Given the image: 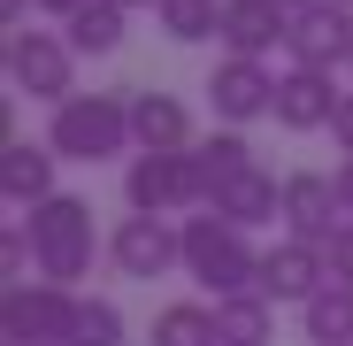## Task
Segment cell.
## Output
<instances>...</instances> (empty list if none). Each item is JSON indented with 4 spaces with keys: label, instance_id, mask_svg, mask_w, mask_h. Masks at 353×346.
<instances>
[{
    "label": "cell",
    "instance_id": "484cf974",
    "mask_svg": "<svg viewBox=\"0 0 353 346\" xmlns=\"http://www.w3.org/2000/svg\"><path fill=\"white\" fill-rule=\"evenodd\" d=\"M330 131H338V162H353V93H345V108H338Z\"/></svg>",
    "mask_w": 353,
    "mask_h": 346
},
{
    "label": "cell",
    "instance_id": "3957f363",
    "mask_svg": "<svg viewBox=\"0 0 353 346\" xmlns=\"http://www.w3.org/2000/svg\"><path fill=\"white\" fill-rule=\"evenodd\" d=\"M46 146L62 154V162H115V154H131V93H77L46 115Z\"/></svg>",
    "mask_w": 353,
    "mask_h": 346
},
{
    "label": "cell",
    "instance_id": "83f0119b",
    "mask_svg": "<svg viewBox=\"0 0 353 346\" xmlns=\"http://www.w3.org/2000/svg\"><path fill=\"white\" fill-rule=\"evenodd\" d=\"M338 200H345V223H353V162H338Z\"/></svg>",
    "mask_w": 353,
    "mask_h": 346
},
{
    "label": "cell",
    "instance_id": "ba28073f",
    "mask_svg": "<svg viewBox=\"0 0 353 346\" xmlns=\"http://www.w3.org/2000/svg\"><path fill=\"white\" fill-rule=\"evenodd\" d=\"M200 93H208V108H215L223 131H246L254 115H276V70H269V62H239V54H223Z\"/></svg>",
    "mask_w": 353,
    "mask_h": 346
},
{
    "label": "cell",
    "instance_id": "9c48e42d",
    "mask_svg": "<svg viewBox=\"0 0 353 346\" xmlns=\"http://www.w3.org/2000/svg\"><path fill=\"white\" fill-rule=\"evenodd\" d=\"M323 285H330V247H307V239L261 247V300L269 308H307Z\"/></svg>",
    "mask_w": 353,
    "mask_h": 346
},
{
    "label": "cell",
    "instance_id": "7c38bea8",
    "mask_svg": "<svg viewBox=\"0 0 353 346\" xmlns=\"http://www.w3.org/2000/svg\"><path fill=\"white\" fill-rule=\"evenodd\" d=\"M292 39V8L284 0H223V54H239V62H269V54Z\"/></svg>",
    "mask_w": 353,
    "mask_h": 346
},
{
    "label": "cell",
    "instance_id": "ac0fdd59",
    "mask_svg": "<svg viewBox=\"0 0 353 346\" xmlns=\"http://www.w3.org/2000/svg\"><path fill=\"white\" fill-rule=\"evenodd\" d=\"M300 331L315 338V346H353V285H323V293L300 308Z\"/></svg>",
    "mask_w": 353,
    "mask_h": 346
},
{
    "label": "cell",
    "instance_id": "8fae6325",
    "mask_svg": "<svg viewBox=\"0 0 353 346\" xmlns=\"http://www.w3.org/2000/svg\"><path fill=\"white\" fill-rule=\"evenodd\" d=\"M284 54H292V70H330V77H338V62H353V8H338V0L300 8Z\"/></svg>",
    "mask_w": 353,
    "mask_h": 346
},
{
    "label": "cell",
    "instance_id": "603a6c76",
    "mask_svg": "<svg viewBox=\"0 0 353 346\" xmlns=\"http://www.w3.org/2000/svg\"><path fill=\"white\" fill-rule=\"evenodd\" d=\"M70 346H123V308L100 300V293H85V300H77V338H70Z\"/></svg>",
    "mask_w": 353,
    "mask_h": 346
},
{
    "label": "cell",
    "instance_id": "7402d4cb",
    "mask_svg": "<svg viewBox=\"0 0 353 346\" xmlns=\"http://www.w3.org/2000/svg\"><path fill=\"white\" fill-rule=\"evenodd\" d=\"M161 31L176 39V46H208V39H223V0H161Z\"/></svg>",
    "mask_w": 353,
    "mask_h": 346
},
{
    "label": "cell",
    "instance_id": "2e32d148",
    "mask_svg": "<svg viewBox=\"0 0 353 346\" xmlns=\"http://www.w3.org/2000/svg\"><path fill=\"white\" fill-rule=\"evenodd\" d=\"M208 208H215L223 223H239V231H261V223H276V215H284V177H269V169L254 162L246 177H230Z\"/></svg>",
    "mask_w": 353,
    "mask_h": 346
},
{
    "label": "cell",
    "instance_id": "e0dca14e",
    "mask_svg": "<svg viewBox=\"0 0 353 346\" xmlns=\"http://www.w3.org/2000/svg\"><path fill=\"white\" fill-rule=\"evenodd\" d=\"M146 346H223V338H215V308H208V300H169V308H154Z\"/></svg>",
    "mask_w": 353,
    "mask_h": 346
},
{
    "label": "cell",
    "instance_id": "f1b7e54d",
    "mask_svg": "<svg viewBox=\"0 0 353 346\" xmlns=\"http://www.w3.org/2000/svg\"><path fill=\"white\" fill-rule=\"evenodd\" d=\"M39 8H46V16H62V23H70L77 8H92V0H39Z\"/></svg>",
    "mask_w": 353,
    "mask_h": 346
},
{
    "label": "cell",
    "instance_id": "6da1fadb",
    "mask_svg": "<svg viewBox=\"0 0 353 346\" xmlns=\"http://www.w3.org/2000/svg\"><path fill=\"white\" fill-rule=\"evenodd\" d=\"M23 223H31V247H39V277L62 285V293H77V285L92 277V262L108 254V239H100V223H92V200H85V193H54V200L31 208Z\"/></svg>",
    "mask_w": 353,
    "mask_h": 346
},
{
    "label": "cell",
    "instance_id": "4316f807",
    "mask_svg": "<svg viewBox=\"0 0 353 346\" xmlns=\"http://www.w3.org/2000/svg\"><path fill=\"white\" fill-rule=\"evenodd\" d=\"M23 8H39V0H0V23H8V31H23Z\"/></svg>",
    "mask_w": 353,
    "mask_h": 346
},
{
    "label": "cell",
    "instance_id": "277c9868",
    "mask_svg": "<svg viewBox=\"0 0 353 346\" xmlns=\"http://www.w3.org/2000/svg\"><path fill=\"white\" fill-rule=\"evenodd\" d=\"M0 70H8V93H31L46 108L77 100V46L62 31H8V46H0Z\"/></svg>",
    "mask_w": 353,
    "mask_h": 346
},
{
    "label": "cell",
    "instance_id": "d4e9b609",
    "mask_svg": "<svg viewBox=\"0 0 353 346\" xmlns=\"http://www.w3.org/2000/svg\"><path fill=\"white\" fill-rule=\"evenodd\" d=\"M330 277H338V285H353V223L330 239Z\"/></svg>",
    "mask_w": 353,
    "mask_h": 346
},
{
    "label": "cell",
    "instance_id": "ffe728a7",
    "mask_svg": "<svg viewBox=\"0 0 353 346\" xmlns=\"http://www.w3.org/2000/svg\"><path fill=\"white\" fill-rule=\"evenodd\" d=\"M276 331V308L261 293H239V300H215V338L223 346H269Z\"/></svg>",
    "mask_w": 353,
    "mask_h": 346
},
{
    "label": "cell",
    "instance_id": "cb8c5ba5",
    "mask_svg": "<svg viewBox=\"0 0 353 346\" xmlns=\"http://www.w3.org/2000/svg\"><path fill=\"white\" fill-rule=\"evenodd\" d=\"M0 269H8V285H31V269H39V247H31L23 215H8V231H0Z\"/></svg>",
    "mask_w": 353,
    "mask_h": 346
},
{
    "label": "cell",
    "instance_id": "5b68a950",
    "mask_svg": "<svg viewBox=\"0 0 353 346\" xmlns=\"http://www.w3.org/2000/svg\"><path fill=\"white\" fill-rule=\"evenodd\" d=\"M77 300L85 293H62V285H0V346H70L77 338Z\"/></svg>",
    "mask_w": 353,
    "mask_h": 346
},
{
    "label": "cell",
    "instance_id": "7a4b0ae2",
    "mask_svg": "<svg viewBox=\"0 0 353 346\" xmlns=\"http://www.w3.org/2000/svg\"><path fill=\"white\" fill-rule=\"evenodd\" d=\"M176 231H185V277L200 285V293H215V300L261 293V247H254V231L223 223L215 208L208 215H185Z\"/></svg>",
    "mask_w": 353,
    "mask_h": 346
},
{
    "label": "cell",
    "instance_id": "9a60e30c",
    "mask_svg": "<svg viewBox=\"0 0 353 346\" xmlns=\"http://www.w3.org/2000/svg\"><path fill=\"white\" fill-rule=\"evenodd\" d=\"M54 162H62V154H54L46 139L31 146V139H8V146H0V200H8V208H46L54 193H62V185H54Z\"/></svg>",
    "mask_w": 353,
    "mask_h": 346
},
{
    "label": "cell",
    "instance_id": "4fadbf2b",
    "mask_svg": "<svg viewBox=\"0 0 353 346\" xmlns=\"http://www.w3.org/2000/svg\"><path fill=\"white\" fill-rule=\"evenodd\" d=\"M338 108H345V93L330 70H276V124L284 131H330Z\"/></svg>",
    "mask_w": 353,
    "mask_h": 346
},
{
    "label": "cell",
    "instance_id": "44dd1931",
    "mask_svg": "<svg viewBox=\"0 0 353 346\" xmlns=\"http://www.w3.org/2000/svg\"><path fill=\"white\" fill-rule=\"evenodd\" d=\"M62 39L77 46V62H85V54H115V46H123V8H115V0H92V8H77L62 23Z\"/></svg>",
    "mask_w": 353,
    "mask_h": 346
},
{
    "label": "cell",
    "instance_id": "30bf717a",
    "mask_svg": "<svg viewBox=\"0 0 353 346\" xmlns=\"http://www.w3.org/2000/svg\"><path fill=\"white\" fill-rule=\"evenodd\" d=\"M284 239H307V247H330L345 231V200H338V177H323V169H292L284 177Z\"/></svg>",
    "mask_w": 353,
    "mask_h": 346
},
{
    "label": "cell",
    "instance_id": "4dcf8cb0",
    "mask_svg": "<svg viewBox=\"0 0 353 346\" xmlns=\"http://www.w3.org/2000/svg\"><path fill=\"white\" fill-rule=\"evenodd\" d=\"M338 8H353V0H338Z\"/></svg>",
    "mask_w": 353,
    "mask_h": 346
},
{
    "label": "cell",
    "instance_id": "52a82bcc",
    "mask_svg": "<svg viewBox=\"0 0 353 346\" xmlns=\"http://www.w3.org/2000/svg\"><path fill=\"white\" fill-rule=\"evenodd\" d=\"M108 262L123 269L131 285H154L169 269H185V231H176L169 215H123L108 231Z\"/></svg>",
    "mask_w": 353,
    "mask_h": 346
},
{
    "label": "cell",
    "instance_id": "d6986e66",
    "mask_svg": "<svg viewBox=\"0 0 353 346\" xmlns=\"http://www.w3.org/2000/svg\"><path fill=\"white\" fill-rule=\"evenodd\" d=\"M192 162H200V185H208V200H215L230 177L254 169V146H246V131H208V139L192 146Z\"/></svg>",
    "mask_w": 353,
    "mask_h": 346
},
{
    "label": "cell",
    "instance_id": "5bb4252c",
    "mask_svg": "<svg viewBox=\"0 0 353 346\" xmlns=\"http://www.w3.org/2000/svg\"><path fill=\"white\" fill-rule=\"evenodd\" d=\"M131 139H139V154H192L200 146L192 139V108L176 93H154V85L131 93Z\"/></svg>",
    "mask_w": 353,
    "mask_h": 346
},
{
    "label": "cell",
    "instance_id": "8992f818",
    "mask_svg": "<svg viewBox=\"0 0 353 346\" xmlns=\"http://www.w3.org/2000/svg\"><path fill=\"white\" fill-rule=\"evenodd\" d=\"M123 200H131V215H185V208H208L200 162H192V154H131Z\"/></svg>",
    "mask_w": 353,
    "mask_h": 346
},
{
    "label": "cell",
    "instance_id": "f546056e",
    "mask_svg": "<svg viewBox=\"0 0 353 346\" xmlns=\"http://www.w3.org/2000/svg\"><path fill=\"white\" fill-rule=\"evenodd\" d=\"M115 8H123V16H131V8H161V0H115Z\"/></svg>",
    "mask_w": 353,
    "mask_h": 346
}]
</instances>
